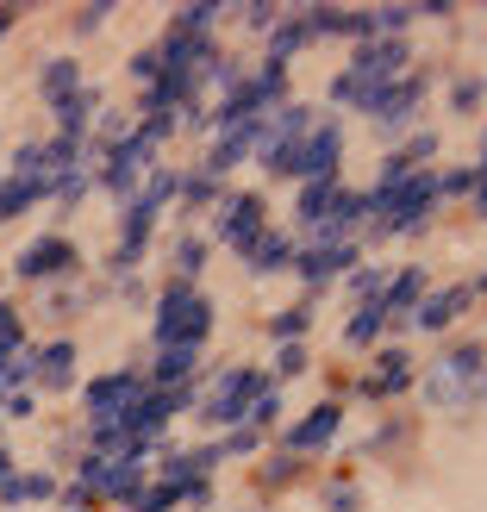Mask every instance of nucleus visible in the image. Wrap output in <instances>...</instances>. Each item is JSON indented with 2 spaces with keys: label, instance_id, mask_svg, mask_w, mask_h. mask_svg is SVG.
Masks as SVG:
<instances>
[{
  "label": "nucleus",
  "instance_id": "f03ea898",
  "mask_svg": "<svg viewBox=\"0 0 487 512\" xmlns=\"http://www.w3.org/2000/svg\"><path fill=\"white\" fill-rule=\"evenodd\" d=\"M7 19H13V13H0V32H7Z\"/></svg>",
  "mask_w": 487,
  "mask_h": 512
},
{
  "label": "nucleus",
  "instance_id": "f257e3e1",
  "mask_svg": "<svg viewBox=\"0 0 487 512\" xmlns=\"http://www.w3.org/2000/svg\"><path fill=\"white\" fill-rule=\"evenodd\" d=\"M331 419H338V413H331V406H325L319 419H306V425L294 431V444H325V438H331Z\"/></svg>",
  "mask_w": 487,
  "mask_h": 512
}]
</instances>
